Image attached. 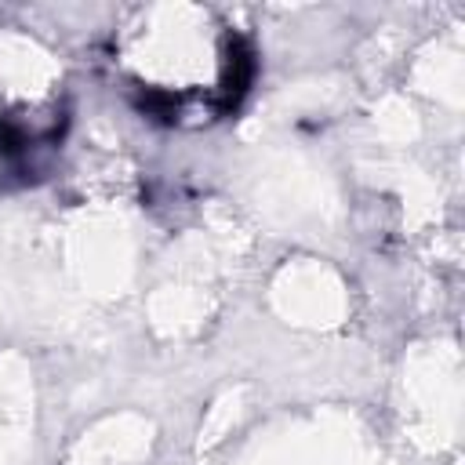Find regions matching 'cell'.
Segmentation results:
<instances>
[{"mask_svg": "<svg viewBox=\"0 0 465 465\" xmlns=\"http://www.w3.org/2000/svg\"><path fill=\"white\" fill-rule=\"evenodd\" d=\"M251 80H254V51L247 47V40L232 36L229 40V62H225V80H222V91H218V113L222 116H229L243 102Z\"/></svg>", "mask_w": 465, "mask_h": 465, "instance_id": "1", "label": "cell"}]
</instances>
